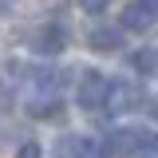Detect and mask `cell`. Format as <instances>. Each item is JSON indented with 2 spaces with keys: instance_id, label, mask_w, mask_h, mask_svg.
<instances>
[{
  "instance_id": "obj_1",
  "label": "cell",
  "mask_w": 158,
  "mask_h": 158,
  "mask_svg": "<svg viewBox=\"0 0 158 158\" xmlns=\"http://www.w3.org/2000/svg\"><path fill=\"white\" fill-rule=\"evenodd\" d=\"M107 95H111V83L99 75V71L83 67V71H79V83H75V99H79V107H87V111L107 107Z\"/></svg>"
},
{
  "instance_id": "obj_2",
  "label": "cell",
  "mask_w": 158,
  "mask_h": 158,
  "mask_svg": "<svg viewBox=\"0 0 158 158\" xmlns=\"http://www.w3.org/2000/svg\"><path fill=\"white\" fill-rule=\"evenodd\" d=\"M150 131H142V127H123V131H115L111 135V142H107V154L111 158H131V154H142L146 146H150Z\"/></svg>"
},
{
  "instance_id": "obj_3",
  "label": "cell",
  "mask_w": 158,
  "mask_h": 158,
  "mask_svg": "<svg viewBox=\"0 0 158 158\" xmlns=\"http://www.w3.org/2000/svg\"><path fill=\"white\" fill-rule=\"evenodd\" d=\"M63 48H67V32L59 24H48L32 36V52H40V56H59Z\"/></svg>"
},
{
  "instance_id": "obj_4",
  "label": "cell",
  "mask_w": 158,
  "mask_h": 158,
  "mask_svg": "<svg viewBox=\"0 0 158 158\" xmlns=\"http://www.w3.org/2000/svg\"><path fill=\"white\" fill-rule=\"evenodd\" d=\"M154 20H158V12L150 4H142V0H135V4L123 8V28H127V32H146Z\"/></svg>"
},
{
  "instance_id": "obj_5",
  "label": "cell",
  "mask_w": 158,
  "mask_h": 158,
  "mask_svg": "<svg viewBox=\"0 0 158 158\" xmlns=\"http://www.w3.org/2000/svg\"><path fill=\"white\" fill-rule=\"evenodd\" d=\"M138 103V87H131V83H111V95H107V111H131Z\"/></svg>"
},
{
  "instance_id": "obj_6",
  "label": "cell",
  "mask_w": 158,
  "mask_h": 158,
  "mask_svg": "<svg viewBox=\"0 0 158 158\" xmlns=\"http://www.w3.org/2000/svg\"><path fill=\"white\" fill-rule=\"evenodd\" d=\"M87 44H91L95 52H118V48H123V32H118V28H107V24H99V28H91Z\"/></svg>"
},
{
  "instance_id": "obj_7",
  "label": "cell",
  "mask_w": 158,
  "mask_h": 158,
  "mask_svg": "<svg viewBox=\"0 0 158 158\" xmlns=\"http://www.w3.org/2000/svg\"><path fill=\"white\" fill-rule=\"evenodd\" d=\"M28 111H32V118H52V123H56V118H63V107H59V99H36Z\"/></svg>"
},
{
  "instance_id": "obj_8",
  "label": "cell",
  "mask_w": 158,
  "mask_h": 158,
  "mask_svg": "<svg viewBox=\"0 0 158 158\" xmlns=\"http://www.w3.org/2000/svg\"><path fill=\"white\" fill-rule=\"evenodd\" d=\"M131 63H135V71L150 75V71L158 67V52H150V48H146V52H135V56H131Z\"/></svg>"
},
{
  "instance_id": "obj_9",
  "label": "cell",
  "mask_w": 158,
  "mask_h": 158,
  "mask_svg": "<svg viewBox=\"0 0 158 158\" xmlns=\"http://www.w3.org/2000/svg\"><path fill=\"white\" fill-rule=\"evenodd\" d=\"M16 158H44V150H40V142H24L16 150Z\"/></svg>"
},
{
  "instance_id": "obj_10",
  "label": "cell",
  "mask_w": 158,
  "mask_h": 158,
  "mask_svg": "<svg viewBox=\"0 0 158 158\" xmlns=\"http://www.w3.org/2000/svg\"><path fill=\"white\" fill-rule=\"evenodd\" d=\"M107 4H111V0H79V8H83V12H103Z\"/></svg>"
},
{
  "instance_id": "obj_11",
  "label": "cell",
  "mask_w": 158,
  "mask_h": 158,
  "mask_svg": "<svg viewBox=\"0 0 158 158\" xmlns=\"http://www.w3.org/2000/svg\"><path fill=\"white\" fill-rule=\"evenodd\" d=\"M142 158H158V135L150 138V146H146V150H142Z\"/></svg>"
},
{
  "instance_id": "obj_12",
  "label": "cell",
  "mask_w": 158,
  "mask_h": 158,
  "mask_svg": "<svg viewBox=\"0 0 158 158\" xmlns=\"http://www.w3.org/2000/svg\"><path fill=\"white\" fill-rule=\"evenodd\" d=\"M142 4H150V8H154V12H158V0H142Z\"/></svg>"
}]
</instances>
